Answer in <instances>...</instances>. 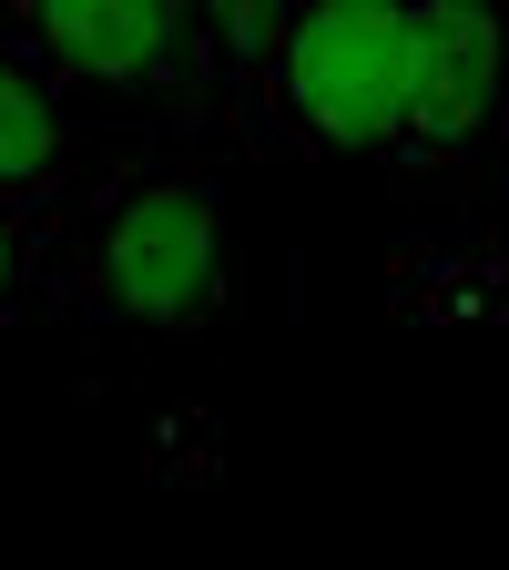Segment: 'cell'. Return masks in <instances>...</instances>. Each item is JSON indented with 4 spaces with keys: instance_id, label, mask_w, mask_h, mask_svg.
I'll return each instance as SVG.
<instances>
[{
    "instance_id": "obj_7",
    "label": "cell",
    "mask_w": 509,
    "mask_h": 570,
    "mask_svg": "<svg viewBox=\"0 0 509 570\" xmlns=\"http://www.w3.org/2000/svg\"><path fill=\"white\" fill-rule=\"evenodd\" d=\"M41 285H51V214H31V204L0 194V326H11Z\"/></svg>"
},
{
    "instance_id": "obj_8",
    "label": "cell",
    "mask_w": 509,
    "mask_h": 570,
    "mask_svg": "<svg viewBox=\"0 0 509 570\" xmlns=\"http://www.w3.org/2000/svg\"><path fill=\"white\" fill-rule=\"evenodd\" d=\"M499 214H509V122H499Z\"/></svg>"
},
{
    "instance_id": "obj_1",
    "label": "cell",
    "mask_w": 509,
    "mask_h": 570,
    "mask_svg": "<svg viewBox=\"0 0 509 570\" xmlns=\"http://www.w3.org/2000/svg\"><path fill=\"white\" fill-rule=\"evenodd\" d=\"M51 296L102 346L174 356L225 316V174L204 142L143 132L92 194L51 214Z\"/></svg>"
},
{
    "instance_id": "obj_4",
    "label": "cell",
    "mask_w": 509,
    "mask_h": 570,
    "mask_svg": "<svg viewBox=\"0 0 509 570\" xmlns=\"http://www.w3.org/2000/svg\"><path fill=\"white\" fill-rule=\"evenodd\" d=\"M509 122V0H408L398 164H459Z\"/></svg>"
},
{
    "instance_id": "obj_6",
    "label": "cell",
    "mask_w": 509,
    "mask_h": 570,
    "mask_svg": "<svg viewBox=\"0 0 509 570\" xmlns=\"http://www.w3.org/2000/svg\"><path fill=\"white\" fill-rule=\"evenodd\" d=\"M194 21H204V71H214V122L235 142H265V71H275L285 0H194Z\"/></svg>"
},
{
    "instance_id": "obj_5",
    "label": "cell",
    "mask_w": 509,
    "mask_h": 570,
    "mask_svg": "<svg viewBox=\"0 0 509 570\" xmlns=\"http://www.w3.org/2000/svg\"><path fill=\"white\" fill-rule=\"evenodd\" d=\"M82 184H92V112L51 82L41 51L0 31V194L31 214H61Z\"/></svg>"
},
{
    "instance_id": "obj_3",
    "label": "cell",
    "mask_w": 509,
    "mask_h": 570,
    "mask_svg": "<svg viewBox=\"0 0 509 570\" xmlns=\"http://www.w3.org/2000/svg\"><path fill=\"white\" fill-rule=\"evenodd\" d=\"M398 61H408V0H285L265 132L326 164L398 154Z\"/></svg>"
},
{
    "instance_id": "obj_2",
    "label": "cell",
    "mask_w": 509,
    "mask_h": 570,
    "mask_svg": "<svg viewBox=\"0 0 509 570\" xmlns=\"http://www.w3.org/2000/svg\"><path fill=\"white\" fill-rule=\"evenodd\" d=\"M0 31L51 61V82L92 122L133 132H214V71H204V21L194 0H0Z\"/></svg>"
}]
</instances>
